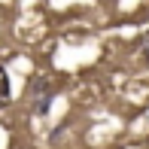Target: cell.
Listing matches in <instances>:
<instances>
[{
  "mask_svg": "<svg viewBox=\"0 0 149 149\" xmlns=\"http://www.w3.org/2000/svg\"><path fill=\"white\" fill-rule=\"evenodd\" d=\"M52 97H55V88L46 76H33L28 85V100H31V110L33 116H46L52 107Z\"/></svg>",
  "mask_w": 149,
  "mask_h": 149,
  "instance_id": "cell-1",
  "label": "cell"
},
{
  "mask_svg": "<svg viewBox=\"0 0 149 149\" xmlns=\"http://www.w3.org/2000/svg\"><path fill=\"white\" fill-rule=\"evenodd\" d=\"M12 100V85H9V73H6V67L0 64V110H3L6 104Z\"/></svg>",
  "mask_w": 149,
  "mask_h": 149,
  "instance_id": "cell-2",
  "label": "cell"
},
{
  "mask_svg": "<svg viewBox=\"0 0 149 149\" xmlns=\"http://www.w3.org/2000/svg\"><path fill=\"white\" fill-rule=\"evenodd\" d=\"M140 49H143V58L149 61V31H146V37H143V43H140Z\"/></svg>",
  "mask_w": 149,
  "mask_h": 149,
  "instance_id": "cell-3",
  "label": "cell"
}]
</instances>
